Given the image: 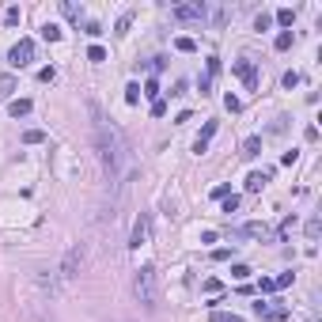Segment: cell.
Here are the masks:
<instances>
[{
    "mask_svg": "<svg viewBox=\"0 0 322 322\" xmlns=\"http://www.w3.org/2000/svg\"><path fill=\"white\" fill-rule=\"evenodd\" d=\"M91 118H95V144H99V159H103V174L114 190H122V174H125V136L114 122H106L99 114V106L91 103Z\"/></svg>",
    "mask_w": 322,
    "mask_h": 322,
    "instance_id": "6da1fadb",
    "label": "cell"
},
{
    "mask_svg": "<svg viewBox=\"0 0 322 322\" xmlns=\"http://www.w3.org/2000/svg\"><path fill=\"white\" fill-rule=\"evenodd\" d=\"M133 299L140 307H148V311L159 304V280H155V269L152 266H140V269L133 273Z\"/></svg>",
    "mask_w": 322,
    "mask_h": 322,
    "instance_id": "7a4b0ae2",
    "label": "cell"
},
{
    "mask_svg": "<svg viewBox=\"0 0 322 322\" xmlns=\"http://www.w3.org/2000/svg\"><path fill=\"white\" fill-rule=\"evenodd\" d=\"M84 261H87V247L84 243H72V247L65 250V258H61V280H76L80 269H84Z\"/></svg>",
    "mask_w": 322,
    "mask_h": 322,
    "instance_id": "3957f363",
    "label": "cell"
},
{
    "mask_svg": "<svg viewBox=\"0 0 322 322\" xmlns=\"http://www.w3.org/2000/svg\"><path fill=\"white\" fill-rule=\"evenodd\" d=\"M205 15H209V4H205V0H190V4H174L171 8V19H178V23H205Z\"/></svg>",
    "mask_w": 322,
    "mask_h": 322,
    "instance_id": "277c9868",
    "label": "cell"
},
{
    "mask_svg": "<svg viewBox=\"0 0 322 322\" xmlns=\"http://www.w3.org/2000/svg\"><path fill=\"white\" fill-rule=\"evenodd\" d=\"M8 61H12V68H27L34 61V42L31 38H19L12 50H8Z\"/></svg>",
    "mask_w": 322,
    "mask_h": 322,
    "instance_id": "5b68a950",
    "label": "cell"
},
{
    "mask_svg": "<svg viewBox=\"0 0 322 322\" xmlns=\"http://www.w3.org/2000/svg\"><path fill=\"white\" fill-rule=\"evenodd\" d=\"M148 235H152V216H148V212H140V216L133 220V235H129V247H133V250H140L144 243H148Z\"/></svg>",
    "mask_w": 322,
    "mask_h": 322,
    "instance_id": "8992f818",
    "label": "cell"
},
{
    "mask_svg": "<svg viewBox=\"0 0 322 322\" xmlns=\"http://www.w3.org/2000/svg\"><path fill=\"white\" fill-rule=\"evenodd\" d=\"M231 68H235V76L250 87V91H258V65H254V61H247V57H243V61H235Z\"/></svg>",
    "mask_w": 322,
    "mask_h": 322,
    "instance_id": "52a82bcc",
    "label": "cell"
},
{
    "mask_svg": "<svg viewBox=\"0 0 322 322\" xmlns=\"http://www.w3.org/2000/svg\"><path fill=\"white\" fill-rule=\"evenodd\" d=\"M216 129H220V122H205L201 136H197V140H193V152H197V155H205V152H209V140H212V136H216Z\"/></svg>",
    "mask_w": 322,
    "mask_h": 322,
    "instance_id": "ba28073f",
    "label": "cell"
},
{
    "mask_svg": "<svg viewBox=\"0 0 322 322\" xmlns=\"http://www.w3.org/2000/svg\"><path fill=\"white\" fill-rule=\"evenodd\" d=\"M239 235H247V239H261V243H266L273 231H269L261 220H250V224H243V228H239Z\"/></svg>",
    "mask_w": 322,
    "mask_h": 322,
    "instance_id": "9c48e42d",
    "label": "cell"
},
{
    "mask_svg": "<svg viewBox=\"0 0 322 322\" xmlns=\"http://www.w3.org/2000/svg\"><path fill=\"white\" fill-rule=\"evenodd\" d=\"M258 318H273V322H285L288 318V307H269V304H254Z\"/></svg>",
    "mask_w": 322,
    "mask_h": 322,
    "instance_id": "30bf717a",
    "label": "cell"
},
{
    "mask_svg": "<svg viewBox=\"0 0 322 322\" xmlns=\"http://www.w3.org/2000/svg\"><path fill=\"white\" fill-rule=\"evenodd\" d=\"M269 178H273V171H254V174H247V190H250V193H258Z\"/></svg>",
    "mask_w": 322,
    "mask_h": 322,
    "instance_id": "8fae6325",
    "label": "cell"
},
{
    "mask_svg": "<svg viewBox=\"0 0 322 322\" xmlns=\"http://www.w3.org/2000/svg\"><path fill=\"white\" fill-rule=\"evenodd\" d=\"M258 152H261V136H247V140H243V148H239L243 159H254Z\"/></svg>",
    "mask_w": 322,
    "mask_h": 322,
    "instance_id": "7c38bea8",
    "label": "cell"
},
{
    "mask_svg": "<svg viewBox=\"0 0 322 322\" xmlns=\"http://www.w3.org/2000/svg\"><path fill=\"white\" fill-rule=\"evenodd\" d=\"M8 114H12V118H27V114H31V99H12L8 103Z\"/></svg>",
    "mask_w": 322,
    "mask_h": 322,
    "instance_id": "4fadbf2b",
    "label": "cell"
},
{
    "mask_svg": "<svg viewBox=\"0 0 322 322\" xmlns=\"http://www.w3.org/2000/svg\"><path fill=\"white\" fill-rule=\"evenodd\" d=\"M61 12H65V19H72V23H80V19H84V8L72 4V0H61Z\"/></svg>",
    "mask_w": 322,
    "mask_h": 322,
    "instance_id": "5bb4252c",
    "label": "cell"
},
{
    "mask_svg": "<svg viewBox=\"0 0 322 322\" xmlns=\"http://www.w3.org/2000/svg\"><path fill=\"white\" fill-rule=\"evenodd\" d=\"M15 76H0V99H12V95H15Z\"/></svg>",
    "mask_w": 322,
    "mask_h": 322,
    "instance_id": "9a60e30c",
    "label": "cell"
},
{
    "mask_svg": "<svg viewBox=\"0 0 322 322\" xmlns=\"http://www.w3.org/2000/svg\"><path fill=\"white\" fill-rule=\"evenodd\" d=\"M174 50H178V53H193V50H197V42L182 34V38H174Z\"/></svg>",
    "mask_w": 322,
    "mask_h": 322,
    "instance_id": "2e32d148",
    "label": "cell"
},
{
    "mask_svg": "<svg viewBox=\"0 0 322 322\" xmlns=\"http://www.w3.org/2000/svg\"><path fill=\"white\" fill-rule=\"evenodd\" d=\"M277 23H280V27H292V23H296V8H280V12H277Z\"/></svg>",
    "mask_w": 322,
    "mask_h": 322,
    "instance_id": "e0dca14e",
    "label": "cell"
},
{
    "mask_svg": "<svg viewBox=\"0 0 322 322\" xmlns=\"http://www.w3.org/2000/svg\"><path fill=\"white\" fill-rule=\"evenodd\" d=\"M292 42H296V34H292V31H280L273 46H277V50H292Z\"/></svg>",
    "mask_w": 322,
    "mask_h": 322,
    "instance_id": "ac0fdd59",
    "label": "cell"
},
{
    "mask_svg": "<svg viewBox=\"0 0 322 322\" xmlns=\"http://www.w3.org/2000/svg\"><path fill=\"white\" fill-rule=\"evenodd\" d=\"M125 103H129V106L140 103V84H129V87H125Z\"/></svg>",
    "mask_w": 322,
    "mask_h": 322,
    "instance_id": "d6986e66",
    "label": "cell"
},
{
    "mask_svg": "<svg viewBox=\"0 0 322 322\" xmlns=\"http://www.w3.org/2000/svg\"><path fill=\"white\" fill-rule=\"evenodd\" d=\"M42 38H46V42H57V38H61V27H57V23H46V27H42Z\"/></svg>",
    "mask_w": 322,
    "mask_h": 322,
    "instance_id": "ffe728a7",
    "label": "cell"
},
{
    "mask_svg": "<svg viewBox=\"0 0 322 322\" xmlns=\"http://www.w3.org/2000/svg\"><path fill=\"white\" fill-rule=\"evenodd\" d=\"M129 23H133V12H122V15H118V23H114V31L125 34V31H129Z\"/></svg>",
    "mask_w": 322,
    "mask_h": 322,
    "instance_id": "44dd1931",
    "label": "cell"
},
{
    "mask_svg": "<svg viewBox=\"0 0 322 322\" xmlns=\"http://www.w3.org/2000/svg\"><path fill=\"white\" fill-rule=\"evenodd\" d=\"M42 140H46L42 129H27V133H23V144H42Z\"/></svg>",
    "mask_w": 322,
    "mask_h": 322,
    "instance_id": "7402d4cb",
    "label": "cell"
},
{
    "mask_svg": "<svg viewBox=\"0 0 322 322\" xmlns=\"http://www.w3.org/2000/svg\"><path fill=\"white\" fill-rule=\"evenodd\" d=\"M318 235H322V220L311 216V220H307V239H318Z\"/></svg>",
    "mask_w": 322,
    "mask_h": 322,
    "instance_id": "603a6c76",
    "label": "cell"
},
{
    "mask_svg": "<svg viewBox=\"0 0 322 322\" xmlns=\"http://www.w3.org/2000/svg\"><path fill=\"white\" fill-rule=\"evenodd\" d=\"M209 318H212V322H243L239 315H231V311H212Z\"/></svg>",
    "mask_w": 322,
    "mask_h": 322,
    "instance_id": "cb8c5ba5",
    "label": "cell"
},
{
    "mask_svg": "<svg viewBox=\"0 0 322 322\" xmlns=\"http://www.w3.org/2000/svg\"><path fill=\"white\" fill-rule=\"evenodd\" d=\"M269 27H273V15H269V12H261V15L254 19V31H269Z\"/></svg>",
    "mask_w": 322,
    "mask_h": 322,
    "instance_id": "d4e9b609",
    "label": "cell"
},
{
    "mask_svg": "<svg viewBox=\"0 0 322 322\" xmlns=\"http://www.w3.org/2000/svg\"><path fill=\"white\" fill-rule=\"evenodd\" d=\"M140 95H148V99L155 103V99H159V84H155V80H148V84H144V91Z\"/></svg>",
    "mask_w": 322,
    "mask_h": 322,
    "instance_id": "484cf974",
    "label": "cell"
},
{
    "mask_svg": "<svg viewBox=\"0 0 322 322\" xmlns=\"http://www.w3.org/2000/svg\"><path fill=\"white\" fill-rule=\"evenodd\" d=\"M250 273H254V269H250V266H231V277H235V280H247V277H250Z\"/></svg>",
    "mask_w": 322,
    "mask_h": 322,
    "instance_id": "4316f807",
    "label": "cell"
},
{
    "mask_svg": "<svg viewBox=\"0 0 322 322\" xmlns=\"http://www.w3.org/2000/svg\"><path fill=\"white\" fill-rule=\"evenodd\" d=\"M292 277H296V273H280V277H273V288H288Z\"/></svg>",
    "mask_w": 322,
    "mask_h": 322,
    "instance_id": "83f0119b",
    "label": "cell"
},
{
    "mask_svg": "<svg viewBox=\"0 0 322 322\" xmlns=\"http://www.w3.org/2000/svg\"><path fill=\"white\" fill-rule=\"evenodd\" d=\"M87 61H106V50L103 46H91V50H87Z\"/></svg>",
    "mask_w": 322,
    "mask_h": 322,
    "instance_id": "f1b7e54d",
    "label": "cell"
},
{
    "mask_svg": "<svg viewBox=\"0 0 322 322\" xmlns=\"http://www.w3.org/2000/svg\"><path fill=\"white\" fill-rule=\"evenodd\" d=\"M280 84H285V87H288V91H292V87H296V84H299V72H285V80H280Z\"/></svg>",
    "mask_w": 322,
    "mask_h": 322,
    "instance_id": "f546056e",
    "label": "cell"
},
{
    "mask_svg": "<svg viewBox=\"0 0 322 322\" xmlns=\"http://www.w3.org/2000/svg\"><path fill=\"white\" fill-rule=\"evenodd\" d=\"M38 80H42V84H53L57 72H53V68H42V72H38Z\"/></svg>",
    "mask_w": 322,
    "mask_h": 322,
    "instance_id": "4dcf8cb0",
    "label": "cell"
},
{
    "mask_svg": "<svg viewBox=\"0 0 322 322\" xmlns=\"http://www.w3.org/2000/svg\"><path fill=\"white\" fill-rule=\"evenodd\" d=\"M152 114H155V118H163V114H167V103L155 99V103H152Z\"/></svg>",
    "mask_w": 322,
    "mask_h": 322,
    "instance_id": "1f68e13d",
    "label": "cell"
},
{
    "mask_svg": "<svg viewBox=\"0 0 322 322\" xmlns=\"http://www.w3.org/2000/svg\"><path fill=\"white\" fill-rule=\"evenodd\" d=\"M239 209V197H235V193H231V197H224V212H235Z\"/></svg>",
    "mask_w": 322,
    "mask_h": 322,
    "instance_id": "d6a6232c",
    "label": "cell"
},
{
    "mask_svg": "<svg viewBox=\"0 0 322 322\" xmlns=\"http://www.w3.org/2000/svg\"><path fill=\"white\" fill-rule=\"evenodd\" d=\"M4 19H8V27H15V23H19V8H8Z\"/></svg>",
    "mask_w": 322,
    "mask_h": 322,
    "instance_id": "836d02e7",
    "label": "cell"
},
{
    "mask_svg": "<svg viewBox=\"0 0 322 322\" xmlns=\"http://www.w3.org/2000/svg\"><path fill=\"white\" fill-rule=\"evenodd\" d=\"M212 197H216V201H224V197H231V186H216V190H212Z\"/></svg>",
    "mask_w": 322,
    "mask_h": 322,
    "instance_id": "e575fe53",
    "label": "cell"
},
{
    "mask_svg": "<svg viewBox=\"0 0 322 322\" xmlns=\"http://www.w3.org/2000/svg\"><path fill=\"white\" fill-rule=\"evenodd\" d=\"M216 72H220V57H209V80H212Z\"/></svg>",
    "mask_w": 322,
    "mask_h": 322,
    "instance_id": "d590c367",
    "label": "cell"
},
{
    "mask_svg": "<svg viewBox=\"0 0 322 322\" xmlns=\"http://www.w3.org/2000/svg\"><path fill=\"white\" fill-rule=\"evenodd\" d=\"M258 292H277V288H273V277H261V285H258Z\"/></svg>",
    "mask_w": 322,
    "mask_h": 322,
    "instance_id": "8d00e7d4",
    "label": "cell"
}]
</instances>
